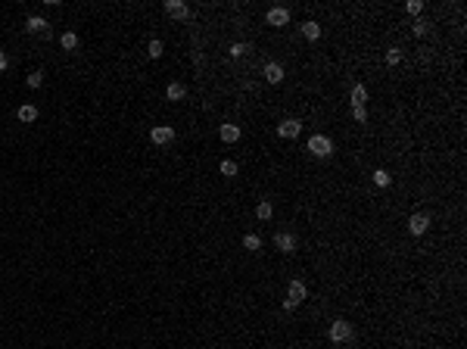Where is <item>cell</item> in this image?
<instances>
[{"label":"cell","instance_id":"obj_24","mask_svg":"<svg viewBox=\"0 0 467 349\" xmlns=\"http://www.w3.org/2000/svg\"><path fill=\"white\" fill-rule=\"evenodd\" d=\"M399 59H402V50H396V47L386 50V63H389V66H399Z\"/></svg>","mask_w":467,"mask_h":349},{"label":"cell","instance_id":"obj_8","mask_svg":"<svg viewBox=\"0 0 467 349\" xmlns=\"http://www.w3.org/2000/svg\"><path fill=\"white\" fill-rule=\"evenodd\" d=\"M299 131H302V122H299V119H284V122L278 125V134H281V137H299Z\"/></svg>","mask_w":467,"mask_h":349},{"label":"cell","instance_id":"obj_2","mask_svg":"<svg viewBox=\"0 0 467 349\" xmlns=\"http://www.w3.org/2000/svg\"><path fill=\"white\" fill-rule=\"evenodd\" d=\"M330 340L333 343H346V340H352V324H349V321H333L330 324Z\"/></svg>","mask_w":467,"mask_h":349},{"label":"cell","instance_id":"obj_13","mask_svg":"<svg viewBox=\"0 0 467 349\" xmlns=\"http://www.w3.org/2000/svg\"><path fill=\"white\" fill-rule=\"evenodd\" d=\"M165 97H168V100H184V97H187V88H184L181 81H172V85L165 88Z\"/></svg>","mask_w":467,"mask_h":349},{"label":"cell","instance_id":"obj_21","mask_svg":"<svg viewBox=\"0 0 467 349\" xmlns=\"http://www.w3.org/2000/svg\"><path fill=\"white\" fill-rule=\"evenodd\" d=\"M243 247H246V250H252V253H256V250H262V240H259V237H256V234H246V237H243Z\"/></svg>","mask_w":467,"mask_h":349},{"label":"cell","instance_id":"obj_11","mask_svg":"<svg viewBox=\"0 0 467 349\" xmlns=\"http://www.w3.org/2000/svg\"><path fill=\"white\" fill-rule=\"evenodd\" d=\"M218 137H221L224 143H237V140H240V128H237V125H221V128H218Z\"/></svg>","mask_w":467,"mask_h":349},{"label":"cell","instance_id":"obj_5","mask_svg":"<svg viewBox=\"0 0 467 349\" xmlns=\"http://www.w3.org/2000/svg\"><path fill=\"white\" fill-rule=\"evenodd\" d=\"M265 22H268V25H274V28H281V25H287V22H290V10H284V7L268 10V13H265Z\"/></svg>","mask_w":467,"mask_h":349},{"label":"cell","instance_id":"obj_3","mask_svg":"<svg viewBox=\"0 0 467 349\" xmlns=\"http://www.w3.org/2000/svg\"><path fill=\"white\" fill-rule=\"evenodd\" d=\"M427 228H430V215H423V212H414V215L408 218V231H411L414 237L427 234Z\"/></svg>","mask_w":467,"mask_h":349},{"label":"cell","instance_id":"obj_15","mask_svg":"<svg viewBox=\"0 0 467 349\" xmlns=\"http://www.w3.org/2000/svg\"><path fill=\"white\" fill-rule=\"evenodd\" d=\"M302 34L308 37V41H318V37H321V25L318 22H302Z\"/></svg>","mask_w":467,"mask_h":349},{"label":"cell","instance_id":"obj_19","mask_svg":"<svg viewBox=\"0 0 467 349\" xmlns=\"http://www.w3.org/2000/svg\"><path fill=\"white\" fill-rule=\"evenodd\" d=\"M218 172H221L224 178H234V175H237V162H230V159H221V166H218Z\"/></svg>","mask_w":467,"mask_h":349},{"label":"cell","instance_id":"obj_26","mask_svg":"<svg viewBox=\"0 0 467 349\" xmlns=\"http://www.w3.org/2000/svg\"><path fill=\"white\" fill-rule=\"evenodd\" d=\"M405 10H408V13H414V16H417V13H420V10H423V4H420V0H408V4H405Z\"/></svg>","mask_w":467,"mask_h":349},{"label":"cell","instance_id":"obj_16","mask_svg":"<svg viewBox=\"0 0 467 349\" xmlns=\"http://www.w3.org/2000/svg\"><path fill=\"white\" fill-rule=\"evenodd\" d=\"M365 100H368V88H365V85H355V88H352V106H365Z\"/></svg>","mask_w":467,"mask_h":349},{"label":"cell","instance_id":"obj_28","mask_svg":"<svg viewBox=\"0 0 467 349\" xmlns=\"http://www.w3.org/2000/svg\"><path fill=\"white\" fill-rule=\"evenodd\" d=\"M414 34H417V37H423V34H427V22H423V19H420V22H414Z\"/></svg>","mask_w":467,"mask_h":349},{"label":"cell","instance_id":"obj_9","mask_svg":"<svg viewBox=\"0 0 467 349\" xmlns=\"http://www.w3.org/2000/svg\"><path fill=\"white\" fill-rule=\"evenodd\" d=\"M25 28H28L31 34H47L50 25H47V19H41V16H28V19H25Z\"/></svg>","mask_w":467,"mask_h":349},{"label":"cell","instance_id":"obj_17","mask_svg":"<svg viewBox=\"0 0 467 349\" xmlns=\"http://www.w3.org/2000/svg\"><path fill=\"white\" fill-rule=\"evenodd\" d=\"M256 215H259V218H262V221H268V218H271V215H274V206H271V203H268V200H262V203H259V206H256Z\"/></svg>","mask_w":467,"mask_h":349},{"label":"cell","instance_id":"obj_6","mask_svg":"<svg viewBox=\"0 0 467 349\" xmlns=\"http://www.w3.org/2000/svg\"><path fill=\"white\" fill-rule=\"evenodd\" d=\"M165 13L172 19H187L190 16V7L184 4V0H165Z\"/></svg>","mask_w":467,"mask_h":349},{"label":"cell","instance_id":"obj_1","mask_svg":"<svg viewBox=\"0 0 467 349\" xmlns=\"http://www.w3.org/2000/svg\"><path fill=\"white\" fill-rule=\"evenodd\" d=\"M308 150H311V156H318V159H327L330 153H333V140L324 137V134H315L308 140Z\"/></svg>","mask_w":467,"mask_h":349},{"label":"cell","instance_id":"obj_7","mask_svg":"<svg viewBox=\"0 0 467 349\" xmlns=\"http://www.w3.org/2000/svg\"><path fill=\"white\" fill-rule=\"evenodd\" d=\"M274 247L281 253H293L296 250V237L290 234V231H278V234H274Z\"/></svg>","mask_w":467,"mask_h":349},{"label":"cell","instance_id":"obj_23","mask_svg":"<svg viewBox=\"0 0 467 349\" xmlns=\"http://www.w3.org/2000/svg\"><path fill=\"white\" fill-rule=\"evenodd\" d=\"M44 85V72H31L28 75V88H41Z\"/></svg>","mask_w":467,"mask_h":349},{"label":"cell","instance_id":"obj_4","mask_svg":"<svg viewBox=\"0 0 467 349\" xmlns=\"http://www.w3.org/2000/svg\"><path fill=\"white\" fill-rule=\"evenodd\" d=\"M150 140H153V143H159V147H165V143H172V140H175V128H168V125H156V128L150 131Z\"/></svg>","mask_w":467,"mask_h":349},{"label":"cell","instance_id":"obj_27","mask_svg":"<svg viewBox=\"0 0 467 349\" xmlns=\"http://www.w3.org/2000/svg\"><path fill=\"white\" fill-rule=\"evenodd\" d=\"M246 50H249L246 44H234V47H230V56H243Z\"/></svg>","mask_w":467,"mask_h":349},{"label":"cell","instance_id":"obj_29","mask_svg":"<svg viewBox=\"0 0 467 349\" xmlns=\"http://www.w3.org/2000/svg\"><path fill=\"white\" fill-rule=\"evenodd\" d=\"M7 66H10V59H7V53H4V50H0V72H4Z\"/></svg>","mask_w":467,"mask_h":349},{"label":"cell","instance_id":"obj_10","mask_svg":"<svg viewBox=\"0 0 467 349\" xmlns=\"http://www.w3.org/2000/svg\"><path fill=\"white\" fill-rule=\"evenodd\" d=\"M265 78H268L271 85H281V81H284V66L268 63V66H265Z\"/></svg>","mask_w":467,"mask_h":349},{"label":"cell","instance_id":"obj_22","mask_svg":"<svg viewBox=\"0 0 467 349\" xmlns=\"http://www.w3.org/2000/svg\"><path fill=\"white\" fill-rule=\"evenodd\" d=\"M374 184H377V187H389V172H383V169L374 172Z\"/></svg>","mask_w":467,"mask_h":349},{"label":"cell","instance_id":"obj_25","mask_svg":"<svg viewBox=\"0 0 467 349\" xmlns=\"http://www.w3.org/2000/svg\"><path fill=\"white\" fill-rule=\"evenodd\" d=\"M352 119H355V122H368V112H365V106H352Z\"/></svg>","mask_w":467,"mask_h":349},{"label":"cell","instance_id":"obj_12","mask_svg":"<svg viewBox=\"0 0 467 349\" xmlns=\"http://www.w3.org/2000/svg\"><path fill=\"white\" fill-rule=\"evenodd\" d=\"M16 115H19V122H34V119H37V106H31V103H22Z\"/></svg>","mask_w":467,"mask_h":349},{"label":"cell","instance_id":"obj_14","mask_svg":"<svg viewBox=\"0 0 467 349\" xmlns=\"http://www.w3.org/2000/svg\"><path fill=\"white\" fill-rule=\"evenodd\" d=\"M287 299L302 302V299H305V284H302V281H290V296H287Z\"/></svg>","mask_w":467,"mask_h":349},{"label":"cell","instance_id":"obj_20","mask_svg":"<svg viewBox=\"0 0 467 349\" xmlns=\"http://www.w3.org/2000/svg\"><path fill=\"white\" fill-rule=\"evenodd\" d=\"M146 53H150V59H159V56H162V41H150Z\"/></svg>","mask_w":467,"mask_h":349},{"label":"cell","instance_id":"obj_18","mask_svg":"<svg viewBox=\"0 0 467 349\" xmlns=\"http://www.w3.org/2000/svg\"><path fill=\"white\" fill-rule=\"evenodd\" d=\"M59 44H62V50H75V47H78V34H75V31H66V34L59 37Z\"/></svg>","mask_w":467,"mask_h":349}]
</instances>
